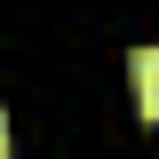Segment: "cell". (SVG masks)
<instances>
[{"label": "cell", "mask_w": 159, "mask_h": 159, "mask_svg": "<svg viewBox=\"0 0 159 159\" xmlns=\"http://www.w3.org/2000/svg\"><path fill=\"white\" fill-rule=\"evenodd\" d=\"M127 88H135V111L159 119V48H135L127 56Z\"/></svg>", "instance_id": "cell-1"}, {"label": "cell", "mask_w": 159, "mask_h": 159, "mask_svg": "<svg viewBox=\"0 0 159 159\" xmlns=\"http://www.w3.org/2000/svg\"><path fill=\"white\" fill-rule=\"evenodd\" d=\"M0 151H8V119H0Z\"/></svg>", "instance_id": "cell-2"}]
</instances>
